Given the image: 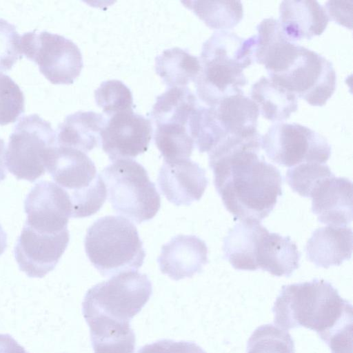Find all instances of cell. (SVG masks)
<instances>
[{
	"label": "cell",
	"instance_id": "1",
	"mask_svg": "<svg viewBox=\"0 0 353 353\" xmlns=\"http://www.w3.org/2000/svg\"><path fill=\"white\" fill-rule=\"evenodd\" d=\"M261 136L230 135L208 152L214 183L234 219L261 222L282 195L280 171L259 153Z\"/></svg>",
	"mask_w": 353,
	"mask_h": 353
},
{
	"label": "cell",
	"instance_id": "2",
	"mask_svg": "<svg viewBox=\"0 0 353 353\" xmlns=\"http://www.w3.org/2000/svg\"><path fill=\"white\" fill-rule=\"evenodd\" d=\"M274 323L288 330L304 327L325 342L336 330L352 323V305L324 279L283 285L272 307Z\"/></svg>",
	"mask_w": 353,
	"mask_h": 353
},
{
	"label": "cell",
	"instance_id": "3",
	"mask_svg": "<svg viewBox=\"0 0 353 353\" xmlns=\"http://www.w3.org/2000/svg\"><path fill=\"white\" fill-rule=\"evenodd\" d=\"M256 35L243 38L229 30L214 32L203 44L201 71L194 81L196 94L213 106L223 99L243 93L248 83L243 70L253 60Z\"/></svg>",
	"mask_w": 353,
	"mask_h": 353
},
{
	"label": "cell",
	"instance_id": "4",
	"mask_svg": "<svg viewBox=\"0 0 353 353\" xmlns=\"http://www.w3.org/2000/svg\"><path fill=\"white\" fill-rule=\"evenodd\" d=\"M84 245L90 261L104 276L137 270L145 256L136 226L121 216L95 221L87 230Z\"/></svg>",
	"mask_w": 353,
	"mask_h": 353
},
{
	"label": "cell",
	"instance_id": "5",
	"mask_svg": "<svg viewBox=\"0 0 353 353\" xmlns=\"http://www.w3.org/2000/svg\"><path fill=\"white\" fill-rule=\"evenodd\" d=\"M46 170L56 183L69 194L72 218L91 216L105 201V183L86 153L56 144L47 161Z\"/></svg>",
	"mask_w": 353,
	"mask_h": 353
},
{
	"label": "cell",
	"instance_id": "6",
	"mask_svg": "<svg viewBox=\"0 0 353 353\" xmlns=\"http://www.w3.org/2000/svg\"><path fill=\"white\" fill-rule=\"evenodd\" d=\"M152 283L148 276L128 270L90 288L82 303L86 321L101 320L130 325L150 298Z\"/></svg>",
	"mask_w": 353,
	"mask_h": 353
},
{
	"label": "cell",
	"instance_id": "7",
	"mask_svg": "<svg viewBox=\"0 0 353 353\" xmlns=\"http://www.w3.org/2000/svg\"><path fill=\"white\" fill-rule=\"evenodd\" d=\"M114 210L137 223L152 219L161 207V197L145 168L131 159H121L101 173Z\"/></svg>",
	"mask_w": 353,
	"mask_h": 353
},
{
	"label": "cell",
	"instance_id": "8",
	"mask_svg": "<svg viewBox=\"0 0 353 353\" xmlns=\"http://www.w3.org/2000/svg\"><path fill=\"white\" fill-rule=\"evenodd\" d=\"M56 145V132L37 114L21 117L10 136L6 164L17 179L34 182L46 170L50 152Z\"/></svg>",
	"mask_w": 353,
	"mask_h": 353
},
{
	"label": "cell",
	"instance_id": "9",
	"mask_svg": "<svg viewBox=\"0 0 353 353\" xmlns=\"http://www.w3.org/2000/svg\"><path fill=\"white\" fill-rule=\"evenodd\" d=\"M261 148L273 162L285 167L303 163H325L331 145L316 131L296 123L279 122L261 136Z\"/></svg>",
	"mask_w": 353,
	"mask_h": 353
},
{
	"label": "cell",
	"instance_id": "10",
	"mask_svg": "<svg viewBox=\"0 0 353 353\" xmlns=\"http://www.w3.org/2000/svg\"><path fill=\"white\" fill-rule=\"evenodd\" d=\"M22 55L35 62L40 72L54 84H72L83 68L79 47L63 36L47 31L21 35Z\"/></svg>",
	"mask_w": 353,
	"mask_h": 353
},
{
	"label": "cell",
	"instance_id": "11",
	"mask_svg": "<svg viewBox=\"0 0 353 353\" xmlns=\"http://www.w3.org/2000/svg\"><path fill=\"white\" fill-rule=\"evenodd\" d=\"M274 82L313 106H323L336 89L332 63L319 53L301 46L292 64L284 71L269 75Z\"/></svg>",
	"mask_w": 353,
	"mask_h": 353
},
{
	"label": "cell",
	"instance_id": "12",
	"mask_svg": "<svg viewBox=\"0 0 353 353\" xmlns=\"http://www.w3.org/2000/svg\"><path fill=\"white\" fill-rule=\"evenodd\" d=\"M26 225L42 233L54 234L68 230L72 205L69 194L53 182L35 184L24 201Z\"/></svg>",
	"mask_w": 353,
	"mask_h": 353
},
{
	"label": "cell",
	"instance_id": "13",
	"mask_svg": "<svg viewBox=\"0 0 353 353\" xmlns=\"http://www.w3.org/2000/svg\"><path fill=\"white\" fill-rule=\"evenodd\" d=\"M151 121L133 110L109 118L100 134L103 150L114 161L130 159L146 152L152 139Z\"/></svg>",
	"mask_w": 353,
	"mask_h": 353
},
{
	"label": "cell",
	"instance_id": "14",
	"mask_svg": "<svg viewBox=\"0 0 353 353\" xmlns=\"http://www.w3.org/2000/svg\"><path fill=\"white\" fill-rule=\"evenodd\" d=\"M69 240L68 230L42 233L25 224L14 251L19 269L29 277L43 278L54 269Z\"/></svg>",
	"mask_w": 353,
	"mask_h": 353
},
{
	"label": "cell",
	"instance_id": "15",
	"mask_svg": "<svg viewBox=\"0 0 353 353\" xmlns=\"http://www.w3.org/2000/svg\"><path fill=\"white\" fill-rule=\"evenodd\" d=\"M301 253L289 236L270 232L257 223L248 256V270L261 269L276 276H290L299 268Z\"/></svg>",
	"mask_w": 353,
	"mask_h": 353
},
{
	"label": "cell",
	"instance_id": "16",
	"mask_svg": "<svg viewBox=\"0 0 353 353\" xmlns=\"http://www.w3.org/2000/svg\"><path fill=\"white\" fill-rule=\"evenodd\" d=\"M157 181L162 194L177 206L200 200L208 183L205 170L190 158L163 161Z\"/></svg>",
	"mask_w": 353,
	"mask_h": 353
},
{
	"label": "cell",
	"instance_id": "17",
	"mask_svg": "<svg viewBox=\"0 0 353 353\" xmlns=\"http://www.w3.org/2000/svg\"><path fill=\"white\" fill-rule=\"evenodd\" d=\"M157 261L161 272L172 279L190 278L208 262V248L195 235L179 234L162 246Z\"/></svg>",
	"mask_w": 353,
	"mask_h": 353
},
{
	"label": "cell",
	"instance_id": "18",
	"mask_svg": "<svg viewBox=\"0 0 353 353\" xmlns=\"http://www.w3.org/2000/svg\"><path fill=\"white\" fill-rule=\"evenodd\" d=\"M312 211L319 222L346 227L352 221V183L344 177H329L313 190Z\"/></svg>",
	"mask_w": 353,
	"mask_h": 353
},
{
	"label": "cell",
	"instance_id": "19",
	"mask_svg": "<svg viewBox=\"0 0 353 353\" xmlns=\"http://www.w3.org/2000/svg\"><path fill=\"white\" fill-rule=\"evenodd\" d=\"M253 58L263 65L269 75L286 70L296 59L301 46L289 40L283 32L279 20L266 18L256 26Z\"/></svg>",
	"mask_w": 353,
	"mask_h": 353
},
{
	"label": "cell",
	"instance_id": "20",
	"mask_svg": "<svg viewBox=\"0 0 353 353\" xmlns=\"http://www.w3.org/2000/svg\"><path fill=\"white\" fill-rule=\"evenodd\" d=\"M329 18L316 1H283L279 7V24L286 37L295 42L321 35Z\"/></svg>",
	"mask_w": 353,
	"mask_h": 353
},
{
	"label": "cell",
	"instance_id": "21",
	"mask_svg": "<svg viewBox=\"0 0 353 353\" xmlns=\"http://www.w3.org/2000/svg\"><path fill=\"white\" fill-rule=\"evenodd\" d=\"M307 259L316 267L328 268L349 260L352 252V230L328 225L314 230L307 242Z\"/></svg>",
	"mask_w": 353,
	"mask_h": 353
},
{
	"label": "cell",
	"instance_id": "22",
	"mask_svg": "<svg viewBox=\"0 0 353 353\" xmlns=\"http://www.w3.org/2000/svg\"><path fill=\"white\" fill-rule=\"evenodd\" d=\"M209 108L223 139L229 135L246 136L258 132V107L243 93L228 97Z\"/></svg>",
	"mask_w": 353,
	"mask_h": 353
},
{
	"label": "cell",
	"instance_id": "23",
	"mask_svg": "<svg viewBox=\"0 0 353 353\" xmlns=\"http://www.w3.org/2000/svg\"><path fill=\"white\" fill-rule=\"evenodd\" d=\"M107 119L92 111H79L65 117L56 132V144L88 153L100 142Z\"/></svg>",
	"mask_w": 353,
	"mask_h": 353
},
{
	"label": "cell",
	"instance_id": "24",
	"mask_svg": "<svg viewBox=\"0 0 353 353\" xmlns=\"http://www.w3.org/2000/svg\"><path fill=\"white\" fill-rule=\"evenodd\" d=\"M250 97L259 113L270 121L288 119L298 109L296 96L269 77H262L252 85Z\"/></svg>",
	"mask_w": 353,
	"mask_h": 353
},
{
	"label": "cell",
	"instance_id": "25",
	"mask_svg": "<svg viewBox=\"0 0 353 353\" xmlns=\"http://www.w3.org/2000/svg\"><path fill=\"white\" fill-rule=\"evenodd\" d=\"M199 106L194 94L187 87H172L157 97L150 117L154 125L188 127L190 118Z\"/></svg>",
	"mask_w": 353,
	"mask_h": 353
},
{
	"label": "cell",
	"instance_id": "26",
	"mask_svg": "<svg viewBox=\"0 0 353 353\" xmlns=\"http://www.w3.org/2000/svg\"><path fill=\"white\" fill-rule=\"evenodd\" d=\"M199 59L186 50L172 48L155 59V70L169 87H185L194 81L201 71Z\"/></svg>",
	"mask_w": 353,
	"mask_h": 353
},
{
	"label": "cell",
	"instance_id": "27",
	"mask_svg": "<svg viewBox=\"0 0 353 353\" xmlns=\"http://www.w3.org/2000/svg\"><path fill=\"white\" fill-rule=\"evenodd\" d=\"M182 3L208 27L217 31L233 28L243 16V5L239 1H185Z\"/></svg>",
	"mask_w": 353,
	"mask_h": 353
},
{
	"label": "cell",
	"instance_id": "28",
	"mask_svg": "<svg viewBox=\"0 0 353 353\" xmlns=\"http://www.w3.org/2000/svg\"><path fill=\"white\" fill-rule=\"evenodd\" d=\"M154 139L163 161L189 159L194 147L189 129L185 126L156 125Z\"/></svg>",
	"mask_w": 353,
	"mask_h": 353
},
{
	"label": "cell",
	"instance_id": "29",
	"mask_svg": "<svg viewBox=\"0 0 353 353\" xmlns=\"http://www.w3.org/2000/svg\"><path fill=\"white\" fill-rule=\"evenodd\" d=\"M247 353H295L294 343L286 330L265 324L252 332L248 341Z\"/></svg>",
	"mask_w": 353,
	"mask_h": 353
},
{
	"label": "cell",
	"instance_id": "30",
	"mask_svg": "<svg viewBox=\"0 0 353 353\" xmlns=\"http://www.w3.org/2000/svg\"><path fill=\"white\" fill-rule=\"evenodd\" d=\"M334 176L329 166L316 162L303 163L286 172V181L292 190L304 197H310L314 188L323 180Z\"/></svg>",
	"mask_w": 353,
	"mask_h": 353
},
{
	"label": "cell",
	"instance_id": "31",
	"mask_svg": "<svg viewBox=\"0 0 353 353\" xmlns=\"http://www.w3.org/2000/svg\"><path fill=\"white\" fill-rule=\"evenodd\" d=\"M97 105L109 117L125 111L133 110L130 90L121 81L108 80L101 83L94 91Z\"/></svg>",
	"mask_w": 353,
	"mask_h": 353
},
{
	"label": "cell",
	"instance_id": "32",
	"mask_svg": "<svg viewBox=\"0 0 353 353\" xmlns=\"http://www.w3.org/2000/svg\"><path fill=\"white\" fill-rule=\"evenodd\" d=\"M24 110L22 90L11 77L0 73V125L14 123Z\"/></svg>",
	"mask_w": 353,
	"mask_h": 353
},
{
	"label": "cell",
	"instance_id": "33",
	"mask_svg": "<svg viewBox=\"0 0 353 353\" xmlns=\"http://www.w3.org/2000/svg\"><path fill=\"white\" fill-rule=\"evenodd\" d=\"M20 39L15 26L0 18V72L9 71L22 58Z\"/></svg>",
	"mask_w": 353,
	"mask_h": 353
},
{
	"label": "cell",
	"instance_id": "34",
	"mask_svg": "<svg viewBox=\"0 0 353 353\" xmlns=\"http://www.w3.org/2000/svg\"><path fill=\"white\" fill-rule=\"evenodd\" d=\"M137 353H206L199 345L190 341L161 339L141 347Z\"/></svg>",
	"mask_w": 353,
	"mask_h": 353
},
{
	"label": "cell",
	"instance_id": "35",
	"mask_svg": "<svg viewBox=\"0 0 353 353\" xmlns=\"http://www.w3.org/2000/svg\"><path fill=\"white\" fill-rule=\"evenodd\" d=\"M352 1H328L325 3L329 20L352 29Z\"/></svg>",
	"mask_w": 353,
	"mask_h": 353
},
{
	"label": "cell",
	"instance_id": "36",
	"mask_svg": "<svg viewBox=\"0 0 353 353\" xmlns=\"http://www.w3.org/2000/svg\"><path fill=\"white\" fill-rule=\"evenodd\" d=\"M0 353H28L10 335L0 334Z\"/></svg>",
	"mask_w": 353,
	"mask_h": 353
},
{
	"label": "cell",
	"instance_id": "37",
	"mask_svg": "<svg viewBox=\"0 0 353 353\" xmlns=\"http://www.w3.org/2000/svg\"><path fill=\"white\" fill-rule=\"evenodd\" d=\"M6 145L3 139H0V182L6 176Z\"/></svg>",
	"mask_w": 353,
	"mask_h": 353
},
{
	"label": "cell",
	"instance_id": "38",
	"mask_svg": "<svg viewBox=\"0 0 353 353\" xmlns=\"http://www.w3.org/2000/svg\"><path fill=\"white\" fill-rule=\"evenodd\" d=\"M7 246V235L0 225V255L3 253Z\"/></svg>",
	"mask_w": 353,
	"mask_h": 353
}]
</instances>
